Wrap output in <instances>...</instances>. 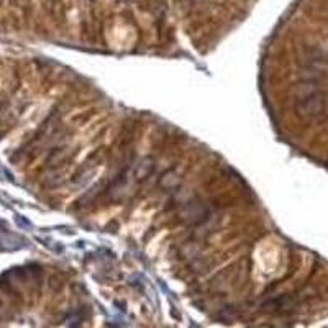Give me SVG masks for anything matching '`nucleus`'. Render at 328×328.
I'll return each mask as SVG.
<instances>
[{
	"label": "nucleus",
	"mask_w": 328,
	"mask_h": 328,
	"mask_svg": "<svg viewBox=\"0 0 328 328\" xmlns=\"http://www.w3.org/2000/svg\"><path fill=\"white\" fill-rule=\"evenodd\" d=\"M326 99L323 91L315 82L308 79L295 89V110L302 118H318L325 112Z\"/></svg>",
	"instance_id": "nucleus-1"
}]
</instances>
